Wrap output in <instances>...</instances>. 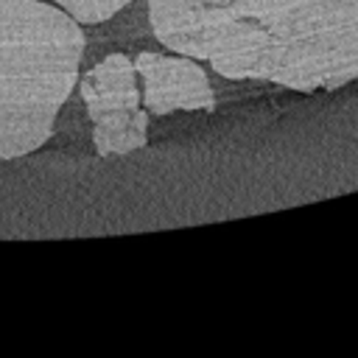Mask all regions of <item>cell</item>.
Listing matches in <instances>:
<instances>
[{
    "label": "cell",
    "mask_w": 358,
    "mask_h": 358,
    "mask_svg": "<svg viewBox=\"0 0 358 358\" xmlns=\"http://www.w3.org/2000/svg\"><path fill=\"white\" fill-rule=\"evenodd\" d=\"M151 31L224 78L296 92L358 78V0H148Z\"/></svg>",
    "instance_id": "obj_1"
},
{
    "label": "cell",
    "mask_w": 358,
    "mask_h": 358,
    "mask_svg": "<svg viewBox=\"0 0 358 358\" xmlns=\"http://www.w3.org/2000/svg\"><path fill=\"white\" fill-rule=\"evenodd\" d=\"M84 31L42 0H0V159H17L53 134L84 56Z\"/></svg>",
    "instance_id": "obj_2"
},
{
    "label": "cell",
    "mask_w": 358,
    "mask_h": 358,
    "mask_svg": "<svg viewBox=\"0 0 358 358\" xmlns=\"http://www.w3.org/2000/svg\"><path fill=\"white\" fill-rule=\"evenodd\" d=\"M137 67L126 53H112L98 62L78 84L92 143L101 157L129 154L148 143V115L140 109Z\"/></svg>",
    "instance_id": "obj_3"
},
{
    "label": "cell",
    "mask_w": 358,
    "mask_h": 358,
    "mask_svg": "<svg viewBox=\"0 0 358 358\" xmlns=\"http://www.w3.org/2000/svg\"><path fill=\"white\" fill-rule=\"evenodd\" d=\"M143 78V103L151 115H171L176 109L213 112L215 95L207 73L190 56H159L143 50L134 59Z\"/></svg>",
    "instance_id": "obj_4"
},
{
    "label": "cell",
    "mask_w": 358,
    "mask_h": 358,
    "mask_svg": "<svg viewBox=\"0 0 358 358\" xmlns=\"http://www.w3.org/2000/svg\"><path fill=\"white\" fill-rule=\"evenodd\" d=\"M76 22L81 25H98L106 22L112 14H117L131 0H56Z\"/></svg>",
    "instance_id": "obj_5"
}]
</instances>
